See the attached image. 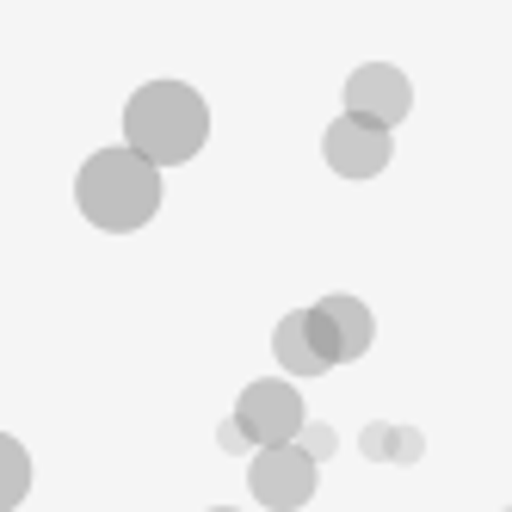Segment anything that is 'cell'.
<instances>
[{
  "mask_svg": "<svg viewBox=\"0 0 512 512\" xmlns=\"http://www.w3.org/2000/svg\"><path fill=\"white\" fill-rule=\"evenodd\" d=\"M506 512H512V506H506Z\"/></svg>",
  "mask_w": 512,
  "mask_h": 512,
  "instance_id": "5bb4252c",
  "label": "cell"
},
{
  "mask_svg": "<svg viewBox=\"0 0 512 512\" xmlns=\"http://www.w3.org/2000/svg\"><path fill=\"white\" fill-rule=\"evenodd\" d=\"M25 494H31V457H25L19 438L0 432V512H13Z\"/></svg>",
  "mask_w": 512,
  "mask_h": 512,
  "instance_id": "30bf717a",
  "label": "cell"
},
{
  "mask_svg": "<svg viewBox=\"0 0 512 512\" xmlns=\"http://www.w3.org/2000/svg\"><path fill=\"white\" fill-rule=\"evenodd\" d=\"M340 105H346L352 118H371V124L395 130L401 118L414 112V87H408V75H401L395 62H364V68H352V75H346Z\"/></svg>",
  "mask_w": 512,
  "mask_h": 512,
  "instance_id": "8992f818",
  "label": "cell"
},
{
  "mask_svg": "<svg viewBox=\"0 0 512 512\" xmlns=\"http://www.w3.org/2000/svg\"><path fill=\"white\" fill-rule=\"evenodd\" d=\"M358 451L371 457V463H420L426 438H420L414 426H395V420H371V426L358 432Z\"/></svg>",
  "mask_w": 512,
  "mask_h": 512,
  "instance_id": "9c48e42d",
  "label": "cell"
},
{
  "mask_svg": "<svg viewBox=\"0 0 512 512\" xmlns=\"http://www.w3.org/2000/svg\"><path fill=\"white\" fill-rule=\"evenodd\" d=\"M247 482H253V500H260V506H272V512H297V506L315 500L321 463L297 451V438H290V445H260V451H253Z\"/></svg>",
  "mask_w": 512,
  "mask_h": 512,
  "instance_id": "3957f363",
  "label": "cell"
},
{
  "mask_svg": "<svg viewBox=\"0 0 512 512\" xmlns=\"http://www.w3.org/2000/svg\"><path fill=\"white\" fill-rule=\"evenodd\" d=\"M272 352H278V364H284V377H297V383L327 371V364H321V352H315V340H309V321H303V309L278 321V334H272Z\"/></svg>",
  "mask_w": 512,
  "mask_h": 512,
  "instance_id": "ba28073f",
  "label": "cell"
},
{
  "mask_svg": "<svg viewBox=\"0 0 512 512\" xmlns=\"http://www.w3.org/2000/svg\"><path fill=\"white\" fill-rule=\"evenodd\" d=\"M75 204H81V216L93 229L130 235L161 210V167H149L136 149H99V155L81 161Z\"/></svg>",
  "mask_w": 512,
  "mask_h": 512,
  "instance_id": "7a4b0ae2",
  "label": "cell"
},
{
  "mask_svg": "<svg viewBox=\"0 0 512 512\" xmlns=\"http://www.w3.org/2000/svg\"><path fill=\"white\" fill-rule=\"evenodd\" d=\"M303 420H309L303 414V395H297V383H284V377L247 383L241 401H235V426H241V438H247L253 451H260V445H290Z\"/></svg>",
  "mask_w": 512,
  "mask_h": 512,
  "instance_id": "277c9868",
  "label": "cell"
},
{
  "mask_svg": "<svg viewBox=\"0 0 512 512\" xmlns=\"http://www.w3.org/2000/svg\"><path fill=\"white\" fill-rule=\"evenodd\" d=\"M389 130L383 124H371V118H352V112H340L334 124H327V136H321V155H327V167H334L340 179H377L383 167H389Z\"/></svg>",
  "mask_w": 512,
  "mask_h": 512,
  "instance_id": "52a82bcc",
  "label": "cell"
},
{
  "mask_svg": "<svg viewBox=\"0 0 512 512\" xmlns=\"http://www.w3.org/2000/svg\"><path fill=\"white\" fill-rule=\"evenodd\" d=\"M210 512H241V506H210Z\"/></svg>",
  "mask_w": 512,
  "mask_h": 512,
  "instance_id": "4fadbf2b",
  "label": "cell"
},
{
  "mask_svg": "<svg viewBox=\"0 0 512 512\" xmlns=\"http://www.w3.org/2000/svg\"><path fill=\"white\" fill-rule=\"evenodd\" d=\"M303 321H309V340H315L327 371L364 358L371 340H377V321H371V309H364L358 297H321L315 309H303Z\"/></svg>",
  "mask_w": 512,
  "mask_h": 512,
  "instance_id": "5b68a950",
  "label": "cell"
},
{
  "mask_svg": "<svg viewBox=\"0 0 512 512\" xmlns=\"http://www.w3.org/2000/svg\"><path fill=\"white\" fill-rule=\"evenodd\" d=\"M223 451H247V438H241V426H235V420L223 426Z\"/></svg>",
  "mask_w": 512,
  "mask_h": 512,
  "instance_id": "7c38bea8",
  "label": "cell"
},
{
  "mask_svg": "<svg viewBox=\"0 0 512 512\" xmlns=\"http://www.w3.org/2000/svg\"><path fill=\"white\" fill-rule=\"evenodd\" d=\"M334 445H340L334 426H315V420H303V426H297V451H303V457L327 463V457H334Z\"/></svg>",
  "mask_w": 512,
  "mask_h": 512,
  "instance_id": "8fae6325",
  "label": "cell"
},
{
  "mask_svg": "<svg viewBox=\"0 0 512 512\" xmlns=\"http://www.w3.org/2000/svg\"><path fill=\"white\" fill-rule=\"evenodd\" d=\"M210 136V105L186 81H149L124 105V149H136L149 167H179L204 149Z\"/></svg>",
  "mask_w": 512,
  "mask_h": 512,
  "instance_id": "6da1fadb",
  "label": "cell"
}]
</instances>
